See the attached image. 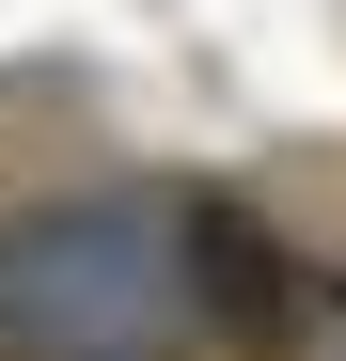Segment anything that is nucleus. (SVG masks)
Here are the masks:
<instances>
[{"instance_id": "f257e3e1", "label": "nucleus", "mask_w": 346, "mask_h": 361, "mask_svg": "<svg viewBox=\"0 0 346 361\" xmlns=\"http://www.w3.org/2000/svg\"><path fill=\"white\" fill-rule=\"evenodd\" d=\"M189 204L95 189L0 235V361H189Z\"/></svg>"}, {"instance_id": "f03ea898", "label": "nucleus", "mask_w": 346, "mask_h": 361, "mask_svg": "<svg viewBox=\"0 0 346 361\" xmlns=\"http://www.w3.org/2000/svg\"><path fill=\"white\" fill-rule=\"evenodd\" d=\"M189 298H205V330H237V345H283V330H299V283H283V252L237 204H189Z\"/></svg>"}]
</instances>
